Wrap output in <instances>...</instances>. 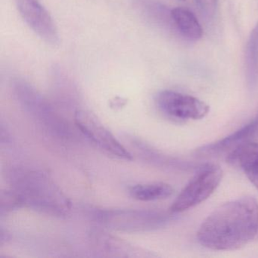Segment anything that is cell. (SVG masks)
<instances>
[{
  "label": "cell",
  "instance_id": "cell-1",
  "mask_svg": "<svg viewBox=\"0 0 258 258\" xmlns=\"http://www.w3.org/2000/svg\"><path fill=\"white\" fill-rule=\"evenodd\" d=\"M257 232V201L245 196L214 210L201 225L197 238L211 250H235L248 244Z\"/></svg>",
  "mask_w": 258,
  "mask_h": 258
},
{
  "label": "cell",
  "instance_id": "cell-2",
  "mask_svg": "<svg viewBox=\"0 0 258 258\" xmlns=\"http://www.w3.org/2000/svg\"><path fill=\"white\" fill-rule=\"evenodd\" d=\"M222 178L223 170L220 166L202 164L170 207V212H183L205 202L217 189Z\"/></svg>",
  "mask_w": 258,
  "mask_h": 258
},
{
  "label": "cell",
  "instance_id": "cell-3",
  "mask_svg": "<svg viewBox=\"0 0 258 258\" xmlns=\"http://www.w3.org/2000/svg\"><path fill=\"white\" fill-rule=\"evenodd\" d=\"M160 111L172 120L182 121L201 120L208 115L210 108L197 98L171 90H164L157 96Z\"/></svg>",
  "mask_w": 258,
  "mask_h": 258
},
{
  "label": "cell",
  "instance_id": "cell-4",
  "mask_svg": "<svg viewBox=\"0 0 258 258\" xmlns=\"http://www.w3.org/2000/svg\"><path fill=\"white\" fill-rule=\"evenodd\" d=\"M75 123L80 131L96 146L117 158L132 159V155L130 152L93 113L79 110L75 113Z\"/></svg>",
  "mask_w": 258,
  "mask_h": 258
},
{
  "label": "cell",
  "instance_id": "cell-5",
  "mask_svg": "<svg viewBox=\"0 0 258 258\" xmlns=\"http://www.w3.org/2000/svg\"><path fill=\"white\" fill-rule=\"evenodd\" d=\"M18 10L27 25L46 43L56 46L59 36L53 19L39 0H16Z\"/></svg>",
  "mask_w": 258,
  "mask_h": 258
},
{
  "label": "cell",
  "instance_id": "cell-6",
  "mask_svg": "<svg viewBox=\"0 0 258 258\" xmlns=\"http://www.w3.org/2000/svg\"><path fill=\"white\" fill-rule=\"evenodd\" d=\"M257 130L258 114L248 123L227 137L198 148L195 150L194 155L199 158H208L223 155L227 151L231 152L240 145L248 141Z\"/></svg>",
  "mask_w": 258,
  "mask_h": 258
},
{
  "label": "cell",
  "instance_id": "cell-7",
  "mask_svg": "<svg viewBox=\"0 0 258 258\" xmlns=\"http://www.w3.org/2000/svg\"><path fill=\"white\" fill-rule=\"evenodd\" d=\"M228 163L239 167L258 189V143L247 141L229 152Z\"/></svg>",
  "mask_w": 258,
  "mask_h": 258
},
{
  "label": "cell",
  "instance_id": "cell-8",
  "mask_svg": "<svg viewBox=\"0 0 258 258\" xmlns=\"http://www.w3.org/2000/svg\"><path fill=\"white\" fill-rule=\"evenodd\" d=\"M245 79L249 90L256 88L258 81V22L250 32L244 55Z\"/></svg>",
  "mask_w": 258,
  "mask_h": 258
},
{
  "label": "cell",
  "instance_id": "cell-9",
  "mask_svg": "<svg viewBox=\"0 0 258 258\" xmlns=\"http://www.w3.org/2000/svg\"><path fill=\"white\" fill-rule=\"evenodd\" d=\"M173 22L181 34L191 40L202 38L203 30L195 15L187 9L178 7L171 12Z\"/></svg>",
  "mask_w": 258,
  "mask_h": 258
},
{
  "label": "cell",
  "instance_id": "cell-10",
  "mask_svg": "<svg viewBox=\"0 0 258 258\" xmlns=\"http://www.w3.org/2000/svg\"><path fill=\"white\" fill-rule=\"evenodd\" d=\"M131 197L143 202L167 199L173 193V188L164 182L139 184L129 188Z\"/></svg>",
  "mask_w": 258,
  "mask_h": 258
},
{
  "label": "cell",
  "instance_id": "cell-11",
  "mask_svg": "<svg viewBox=\"0 0 258 258\" xmlns=\"http://www.w3.org/2000/svg\"><path fill=\"white\" fill-rule=\"evenodd\" d=\"M218 0H196L199 10L205 16L213 17L215 14Z\"/></svg>",
  "mask_w": 258,
  "mask_h": 258
},
{
  "label": "cell",
  "instance_id": "cell-12",
  "mask_svg": "<svg viewBox=\"0 0 258 258\" xmlns=\"http://www.w3.org/2000/svg\"><path fill=\"white\" fill-rule=\"evenodd\" d=\"M180 1H184V0H180Z\"/></svg>",
  "mask_w": 258,
  "mask_h": 258
}]
</instances>
